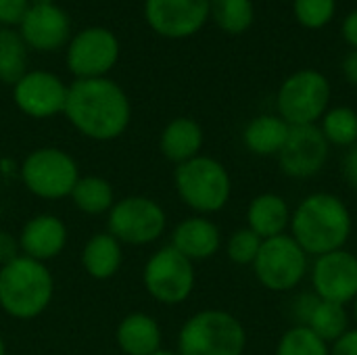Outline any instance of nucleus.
<instances>
[{
  "label": "nucleus",
  "mask_w": 357,
  "mask_h": 355,
  "mask_svg": "<svg viewBox=\"0 0 357 355\" xmlns=\"http://www.w3.org/2000/svg\"><path fill=\"white\" fill-rule=\"evenodd\" d=\"M163 333L159 322L146 312L123 316L115 331V343L123 355H153L161 349Z\"/></svg>",
  "instance_id": "aec40b11"
},
{
  "label": "nucleus",
  "mask_w": 357,
  "mask_h": 355,
  "mask_svg": "<svg viewBox=\"0 0 357 355\" xmlns=\"http://www.w3.org/2000/svg\"><path fill=\"white\" fill-rule=\"evenodd\" d=\"M195 282V264L178 253L172 245L157 249L142 268L144 291L161 305L184 303L192 295Z\"/></svg>",
  "instance_id": "9d476101"
},
{
  "label": "nucleus",
  "mask_w": 357,
  "mask_h": 355,
  "mask_svg": "<svg viewBox=\"0 0 357 355\" xmlns=\"http://www.w3.org/2000/svg\"><path fill=\"white\" fill-rule=\"evenodd\" d=\"M337 0H293V13L303 27L320 29L335 17Z\"/></svg>",
  "instance_id": "7c9ffc66"
},
{
  "label": "nucleus",
  "mask_w": 357,
  "mask_h": 355,
  "mask_svg": "<svg viewBox=\"0 0 357 355\" xmlns=\"http://www.w3.org/2000/svg\"><path fill=\"white\" fill-rule=\"evenodd\" d=\"M320 132L326 142L341 149H351L357 144V111L351 107H333L320 119Z\"/></svg>",
  "instance_id": "a878e982"
},
{
  "label": "nucleus",
  "mask_w": 357,
  "mask_h": 355,
  "mask_svg": "<svg viewBox=\"0 0 357 355\" xmlns=\"http://www.w3.org/2000/svg\"><path fill=\"white\" fill-rule=\"evenodd\" d=\"M331 355H357V326L331 345Z\"/></svg>",
  "instance_id": "c9c22d12"
},
{
  "label": "nucleus",
  "mask_w": 357,
  "mask_h": 355,
  "mask_svg": "<svg viewBox=\"0 0 357 355\" xmlns=\"http://www.w3.org/2000/svg\"><path fill=\"white\" fill-rule=\"evenodd\" d=\"M349 322H351V314L347 312V305L320 299L305 326L312 328L324 343L333 345L349 331Z\"/></svg>",
  "instance_id": "393cba45"
},
{
  "label": "nucleus",
  "mask_w": 357,
  "mask_h": 355,
  "mask_svg": "<svg viewBox=\"0 0 357 355\" xmlns=\"http://www.w3.org/2000/svg\"><path fill=\"white\" fill-rule=\"evenodd\" d=\"M341 174H343L345 182L357 192V144L347 149V153L341 161Z\"/></svg>",
  "instance_id": "f704fd0d"
},
{
  "label": "nucleus",
  "mask_w": 357,
  "mask_h": 355,
  "mask_svg": "<svg viewBox=\"0 0 357 355\" xmlns=\"http://www.w3.org/2000/svg\"><path fill=\"white\" fill-rule=\"evenodd\" d=\"M289 230L310 257H320L345 249L354 232V216L341 197L312 192L293 209Z\"/></svg>",
  "instance_id": "f03ea898"
},
{
  "label": "nucleus",
  "mask_w": 357,
  "mask_h": 355,
  "mask_svg": "<svg viewBox=\"0 0 357 355\" xmlns=\"http://www.w3.org/2000/svg\"><path fill=\"white\" fill-rule=\"evenodd\" d=\"M209 17L226 33H243L253 25V0H209Z\"/></svg>",
  "instance_id": "bb28decb"
},
{
  "label": "nucleus",
  "mask_w": 357,
  "mask_h": 355,
  "mask_svg": "<svg viewBox=\"0 0 357 355\" xmlns=\"http://www.w3.org/2000/svg\"><path fill=\"white\" fill-rule=\"evenodd\" d=\"M174 188L180 201L195 216L220 213L232 197V178L226 165L213 157L199 155L182 165H176Z\"/></svg>",
  "instance_id": "20e7f679"
},
{
  "label": "nucleus",
  "mask_w": 357,
  "mask_h": 355,
  "mask_svg": "<svg viewBox=\"0 0 357 355\" xmlns=\"http://www.w3.org/2000/svg\"><path fill=\"white\" fill-rule=\"evenodd\" d=\"M119 61V40L107 27H86L69 40L67 67L77 80L107 77Z\"/></svg>",
  "instance_id": "9b49d317"
},
{
  "label": "nucleus",
  "mask_w": 357,
  "mask_h": 355,
  "mask_svg": "<svg viewBox=\"0 0 357 355\" xmlns=\"http://www.w3.org/2000/svg\"><path fill=\"white\" fill-rule=\"evenodd\" d=\"M0 355H6V343H4V337L0 335Z\"/></svg>",
  "instance_id": "ea45409f"
},
{
  "label": "nucleus",
  "mask_w": 357,
  "mask_h": 355,
  "mask_svg": "<svg viewBox=\"0 0 357 355\" xmlns=\"http://www.w3.org/2000/svg\"><path fill=\"white\" fill-rule=\"evenodd\" d=\"M29 4V0H0V25H19Z\"/></svg>",
  "instance_id": "2f4dec72"
},
{
  "label": "nucleus",
  "mask_w": 357,
  "mask_h": 355,
  "mask_svg": "<svg viewBox=\"0 0 357 355\" xmlns=\"http://www.w3.org/2000/svg\"><path fill=\"white\" fill-rule=\"evenodd\" d=\"M289 132L291 126L280 115H257L245 126L243 144L257 157H278L289 138Z\"/></svg>",
  "instance_id": "5701e85b"
},
{
  "label": "nucleus",
  "mask_w": 357,
  "mask_h": 355,
  "mask_svg": "<svg viewBox=\"0 0 357 355\" xmlns=\"http://www.w3.org/2000/svg\"><path fill=\"white\" fill-rule=\"evenodd\" d=\"M153 355H178L176 352H167V349H159L157 354H153Z\"/></svg>",
  "instance_id": "a19ab883"
},
{
  "label": "nucleus",
  "mask_w": 357,
  "mask_h": 355,
  "mask_svg": "<svg viewBox=\"0 0 357 355\" xmlns=\"http://www.w3.org/2000/svg\"><path fill=\"white\" fill-rule=\"evenodd\" d=\"M276 355H331V345L324 343L312 328L295 324L278 339Z\"/></svg>",
  "instance_id": "c85d7f7f"
},
{
  "label": "nucleus",
  "mask_w": 357,
  "mask_h": 355,
  "mask_svg": "<svg viewBox=\"0 0 357 355\" xmlns=\"http://www.w3.org/2000/svg\"><path fill=\"white\" fill-rule=\"evenodd\" d=\"M54 297V278L46 264L19 255L0 268V310L15 320L42 316Z\"/></svg>",
  "instance_id": "7ed1b4c3"
},
{
  "label": "nucleus",
  "mask_w": 357,
  "mask_h": 355,
  "mask_svg": "<svg viewBox=\"0 0 357 355\" xmlns=\"http://www.w3.org/2000/svg\"><path fill=\"white\" fill-rule=\"evenodd\" d=\"M167 228V213L159 201L144 195H130L107 213V232L121 245L144 247L157 243Z\"/></svg>",
  "instance_id": "1a4fd4ad"
},
{
  "label": "nucleus",
  "mask_w": 357,
  "mask_h": 355,
  "mask_svg": "<svg viewBox=\"0 0 357 355\" xmlns=\"http://www.w3.org/2000/svg\"><path fill=\"white\" fill-rule=\"evenodd\" d=\"M341 33H343L345 42H347L354 50H357V8L356 10H351V13L345 17Z\"/></svg>",
  "instance_id": "e433bc0d"
},
{
  "label": "nucleus",
  "mask_w": 357,
  "mask_h": 355,
  "mask_svg": "<svg viewBox=\"0 0 357 355\" xmlns=\"http://www.w3.org/2000/svg\"><path fill=\"white\" fill-rule=\"evenodd\" d=\"M261 243L264 241L253 230H249L247 226L238 228L226 241V255L236 266H253Z\"/></svg>",
  "instance_id": "c756f323"
},
{
  "label": "nucleus",
  "mask_w": 357,
  "mask_h": 355,
  "mask_svg": "<svg viewBox=\"0 0 357 355\" xmlns=\"http://www.w3.org/2000/svg\"><path fill=\"white\" fill-rule=\"evenodd\" d=\"M203 142L205 134L199 121L192 117H176L161 130L159 151L167 161L182 165L201 155Z\"/></svg>",
  "instance_id": "412c9836"
},
{
  "label": "nucleus",
  "mask_w": 357,
  "mask_h": 355,
  "mask_svg": "<svg viewBox=\"0 0 357 355\" xmlns=\"http://www.w3.org/2000/svg\"><path fill=\"white\" fill-rule=\"evenodd\" d=\"M69 86L54 73L44 69L25 71L13 84V100L17 109L31 119H48L65 111Z\"/></svg>",
  "instance_id": "ddd939ff"
},
{
  "label": "nucleus",
  "mask_w": 357,
  "mask_h": 355,
  "mask_svg": "<svg viewBox=\"0 0 357 355\" xmlns=\"http://www.w3.org/2000/svg\"><path fill=\"white\" fill-rule=\"evenodd\" d=\"M251 268L264 289L272 293H291L307 278L310 255L287 232L264 241Z\"/></svg>",
  "instance_id": "6e6552de"
},
{
  "label": "nucleus",
  "mask_w": 357,
  "mask_h": 355,
  "mask_svg": "<svg viewBox=\"0 0 357 355\" xmlns=\"http://www.w3.org/2000/svg\"><path fill=\"white\" fill-rule=\"evenodd\" d=\"M63 115L82 136L111 142L128 130L132 105L126 90L109 77L75 80L67 90Z\"/></svg>",
  "instance_id": "f257e3e1"
},
{
  "label": "nucleus",
  "mask_w": 357,
  "mask_h": 355,
  "mask_svg": "<svg viewBox=\"0 0 357 355\" xmlns=\"http://www.w3.org/2000/svg\"><path fill=\"white\" fill-rule=\"evenodd\" d=\"M169 245L192 264L207 262L222 249V232L207 216H190L174 228Z\"/></svg>",
  "instance_id": "a211bd4d"
},
{
  "label": "nucleus",
  "mask_w": 357,
  "mask_h": 355,
  "mask_svg": "<svg viewBox=\"0 0 357 355\" xmlns=\"http://www.w3.org/2000/svg\"><path fill=\"white\" fill-rule=\"evenodd\" d=\"M351 318L356 320V324H357V295H356V299L351 301Z\"/></svg>",
  "instance_id": "58836bf2"
},
{
  "label": "nucleus",
  "mask_w": 357,
  "mask_h": 355,
  "mask_svg": "<svg viewBox=\"0 0 357 355\" xmlns=\"http://www.w3.org/2000/svg\"><path fill=\"white\" fill-rule=\"evenodd\" d=\"M69 199L73 201V207L86 216L109 213L117 201L111 182L100 176H84V178L79 176Z\"/></svg>",
  "instance_id": "b1692460"
},
{
  "label": "nucleus",
  "mask_w": 357,
  "mask_h": 355,
  "mask_svg": "<svg viewBox=\"0 0 357 355\" xmlns=\"http://www.w3.org/2000/svg\"><path fill=\"white\" fill-rule=\"evenodd\" d=\"M312 293L331 303L351 305L357 295V255L339 249L320 257H314L310 266Z\"/></svg>",
  "instance_id": "f8f14e48"
},
{
  "label": "nucleus",
  "mask_w": 357,
  "mask_h": 355,
  "mask_svg": "<svg viewBox=\"0 0 357 355\" xmlns=\"http://www.w3.org/2000/svg\"><path fill=\"white\" fill-rule=\"evenodd\" d=\"M293 209L284 197L276 192H261L249 201L247 228L253 230L261 241L287 234L291 226Z\"/></svg>",
  "instance_id": "6ab92c4d"
},
{
  "label": "nucleus",
  "mask_w": 357,
  "mask_h": 355,
  "mask_svg": "<svg viewBox=\"0 0 357 355\" xmlns=\"http://www.w3.org/2000/svg\"><path fill=\"white\" fill-rule=\"evenodd\" d=\"M318 297L314 295V293H299L295 299H293V305H291V314L295 316V324H307V320H310V316H312V312L316 310V305H318Z\"/></svg>",
  "instance_id": "473e14b6"
},
{
  "label": "nucleus",
  "mask_w": 357,
  "mask_h": 355,
  "mask_svg": "<svg viewBox=\"0 0 357 355\" xmlns=\"http://www.w3.org/2000/svg\"><path fill=\"white\" fill-rule=\"evenodd\" d=\"M21 255L19 236H15L8 230H0V268L15 262Z\"/></svg>",
  "instance_id": "72a5a7b5"
},
{
  "label": "nucleus",
  "mask_w": 357,
  "mask_h": 355,
  "mask_svg": "<svg viewBox=\"0 0 357 355\" xmlns=\"http://www.w3.org/2000/svg\"><path fill=\"white\" fill-rule=\"evenodd\" d=\"M69 31V17L54 2L29 4L23 21L19 23V36L25 42V46L40 52H50L67 44Z\"/></svg>",
  "instance_id": "dca6fc26"
},
{
  "label": "nucleus",
  "mask_w": 357,
  "mask_h": 355,
  "mask_svg": "<svg viewBox=\"0 0 357 355\" xmlns=\"http://www.w3.org/2000/svg\"><path fill=\"white\" fill-rule=\"evenodd\" d=\"M247 331L226 310H201L192 314L178 333V355H243Z\"/></svg>",
  "instance_id": "39448f33"
},
{
  "label": "nucleus",
  "mask_w": 357,
  "mask_h": 355,
  "mask_svg": "<svg viewBox=\"0 0 357 355\" xmlns=\"http://www.w3.org/2000/svg\"><path fill=\"white\" fill-rule=\"evenodd\" d=\"M343 75L349 84L357 86V50H351L345 59H343Z\"/></svg>",
  "instance_id": "4c0bfd02"
},
{
  "label": "nucleus",
  "mask_w": 357,
  "mask_h": 355,
  "mask_svg": "<svg viewBox=\"0 0 357 355\" xmlns=\"http://www.w3.org/2000/svg\"><path fill=\"white\" fill-rule=\"evenodd\" d=\"M67 239L69 232L61 218L52 213H38L29 218L19 232L21 255L46 264L65 251Z\"/></svg>",
  "instance_id": "f3484780"
},
{
  "label": "nucleus",
  "mask_w": 357,
  "mask_h": 355,
  "mask_svg": "<svg viewBox=\"0 0 357 355\" xmlns=\"http://www.w3.org/2000/svg\"><path fill=\"white\" fill-rule=\"evenodd\" d=\"M19 174L27 192L44 201L67 199L79 180L77 161L59 146H40L31 151L23 159Z\"/></svg>",
  "instance_id": "423d86ee"
},
{
  "label": "nucleus",
  "mask_w": 357,
  "mask_h": 355,
  "mask_svg": "<svg viewBox=\"0 0 357 355\" xmlns=\"http://www.w3.org/2000/svg\"><path fill=\"white\" fill-rule=\"evenodd\" d=\"M276 109L289 126H318L331 109L328 77L318 69L295 71L278 88Z\"/></svg>",
  "instance_id": "0eeeda50"
},
{
  "label": "nucleus",
  "mask_w": 357,
  "mask_h": 355,
  "mask_svg": "<svg viewBox=\"0 0 357 355\" xmlns=\"http://www.w3.org/2000/svg\"><path fill=\"white\" fill-rule=\"evenodd\" d=\"M331 144L318 126H291L289 138L278 153V165L293 180L318 176L328 161Z\"/></svg>",
  "instance_id": "4468645a"
},
{
  "label": "nucleus",
  "mask_w": 357,
  "mask_h": 355,
  "mask_svg": "<svg viewBox=\"0 0 357 355\" xmlns=\"http://www.w3.org/2000/svg\"><path fill=\"white\" fill-rule=\"evenodd\" d=\"M149 27L169 40L195 36L209 19V0H144Z\"/></svg>",
  "instance_id": "2eb2a0df"
},
{
  "label": "nucleus",
  "mask_w": 357,
  "mask_h": 355,
  "mask_svg": "<svg viewBox=\"0 0 357 355\" xmlns=\"http://www.w3.org/2000/svg\"><path fill=\"white\" fill-rule=\"evenodd\" d=\"M27 52L21 36L8 27L0 29V80L15 84L25 73Z\"/></svg>",
  "instance_id": "cd10ccee"
},
{
  "label": "nucleus",
  "mask_w": 357,
  "mask_h": 355,
  "mask_svg": "<svg viewBox=\"0 0 357 355\" xmlns=\"http://www.w3.org/2000/svg\"><path fill=\"white\" fill-rule=\"evenodd\" d=\"M123 264V247L109 232L92 234L82 249V268L94 280L113 278Z\"/></svg>",
  "instance_id": "4be33fe9"
}]
</instances>
